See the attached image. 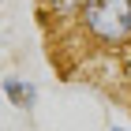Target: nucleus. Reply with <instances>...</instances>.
Instances as JSON below:
<instances>
[{"instance_id":"obj_1","label":"nucleus","mask_w":131,"mask_h":131,"mask_svg":"<svg viewBox=\"0 0 131 131\" xmlns=\"http://www.w3.org/2000/svg\"><path fill=\"white\" fill-rule=\"evenodd\" d=\"M79 26L97 45H127L131 41V0H82Z\"/></svg>"},{"instance_id":"obj_2","label":"nucleus","mask_w":131,"mask_h":131,"mask_svg":"<svg viewBox=\"0 0 131 131\" xmlns=\"http://www.w3.org/2000/svg\"><path fill=\"white\" fill-rule=\"evenodd\" d=\"M4 97L15 109H34L38 105V86L26 82V79H4Z\"/></svg>"},{"instance_id":"obj_3","label":"nucleus","mask_w":131,"mask_h":131,"mask_svg":"<svg viewBox=\"0 0 131 131\" xmlns=\"http://www.w3.org/2000/svg\"><path fill=\"white\" fill-rule=\"evenodd\" d=\"M41 11L49 15V19H79V11H82V0H38Z\"/></svg>"},{"instance_id":"obj_4","label":"nucleus","mask_w":131,"mask_h":131,"mask_svg":"<svg viewBox=\"0 0 131 131\" xmlns=\"http://www.w3.org/2000/svg\"><path fill=\"white\" fill-rule=\"evenodd\" d=\"M109 131H127V127H109Z\"/></svg>"}]
</instances>
